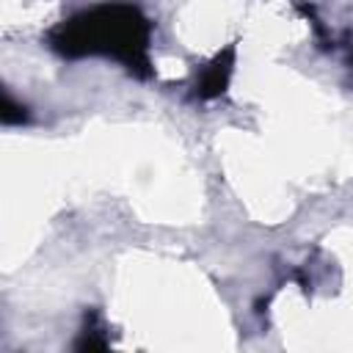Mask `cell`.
Returning a JSON list of instances; mask_svg holds the SVG:
<instances>
[{
    "mask_svg": "<svg viewBox=\"0 0 353 353\" xmlns=\"http://www.w3.org/2000/svg\"><path fill=\"white\" fill-rule=\"evenodd\" d=\"M55 50L66 55L77 52H108L135 63L143 52L146 41V22L130 6H102L72 17L55 33Z\"/></svg>",
    "mask_w": 353,
    "mask_h": 353,
    "instance_id": "cell-1",
    "label": "cell"
}]
</instances>
